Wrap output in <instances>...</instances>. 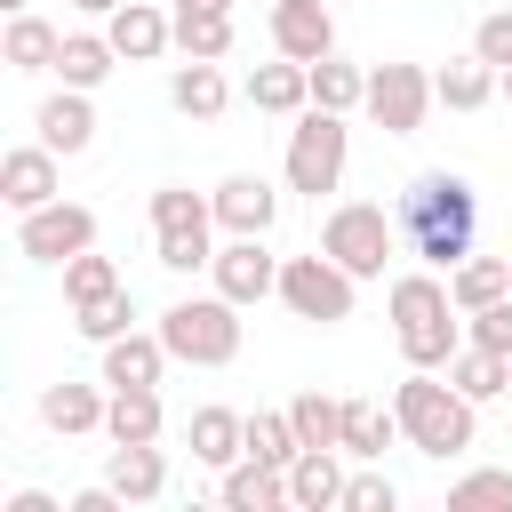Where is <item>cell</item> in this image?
Returning a JSON list of instances; mask_svg holds the SVG:
<instances>
[{"label":"cell","instance_id":"34","mask_svg":"<svg viewBox=\"0 0 512 512\" xmlns=\"http://www.w3.org/2000/svg\"><path fill=\"white\" fill-rule=\"evenodd\" d=\"M288 424H296L304 448H344V400H328V392H296Z\"/></svg>","mask_w":512,"mask_h":512},{"label":"cell","instance_id":"40","mask_svg":"<svg viewBox=\"0 0 512 512\" xmlns=\"http://www.w3.org/2000/svg\"><path fill=\"white\" fill-rule=\"evenodd\" d=\"M392 504H400V488H392L384 472H352V480H344V504H336V512H392Z\"/></svg>","mask_w":512,"mask_h":512},{"label":"cell","instance_id":"4","mask_svg":"<svg viewBox=\"0 0 512 512\" xmlns=\"http://www.w3.org/2000/svg\"><path fill=\"white\" fill-rule=\"evenodd\" d=\"M216 200H200L192 184H160L152 192V256L168 272H208L216 264Z\"/></svg>","mask_w":512,"mask_h":512},{"label":"cell","instance_id":"19","mask_svg":"<svg viewBox=\"0 0 512 512\" xmlns=\"http://www.w3.org/2000/svg\"><path fill=\"white\" fill-rule=\"evenodd\" d=\"M216 496H224V512H280L288 504V472H272L264 456H240V464L216 472Z\"/></svg>","mask_w":512,"mask_h":512},{"label":"cell","instance_id":"21","mask_svg":"<svg viewBox=\"0 0 512 512\" xmlns=\"http://www.w3.org/2000/svg\"><path fill=\"white\" fill-rule=\"evenodd\" d=\"M208 200H216V224L224 232H272V216H280V192L264 176H224Z\"/></svg>","mask_w":512,"mask_h":512},{"label":"cell","instance_id":"27","mask_svg":"<svg viewBox=\"0 0 512 512\" xmlns=\"http://www.w3.org/2000/svg\"><path fill=\"white\" fill-rule=\"evenodd\" d=\"M496 88H504V72H496L488 56H456L448 72H432V96H440L448 112H480Z\"/></svg>","mask_w":512,"mask_h":512},{"label":"cell","instance_id":"45","mask_svg":"<svg viewBox=\"0 0 512 512\" xmlns=\"http://www.w3.org/2000/svg\"><path fill=\"white\" fill-rule=\"evenodd\" d=\"M496 96H504V104H512V64H504V88H496Z\"/></svg>","mask_w":512,"mask_h":512},{"label":"cell","instance_id":"28","mask_svg":"<svg viewBox=\"0 0 512 512\" xmlns=\"http://www.w3.org/2000/svg\"><path fill=\"white\" fill-rule=\"evenodd\" d=\"M176 16V48L200 56V64H224L232 56V8H168Z\"/></svg>","mask_w":512,"mask_h":512},{"label":"cell","instance_id":"33","mask_svg":"<svg viewBox=\"0 0 512 512\" xmlns=\"http://www.w3.org/2000/svg\"><path fill=\"white\" fill-rule=\"evenodd\" d=\"M312 104H320V112H352V104H368V72L344 64V56L328 48V56L312 64Z\"/></svg>","mask_w":512,"mask_h":512},{"label":"cell","instance_id":"29","mask_svg":"<svg viewBox=\"0 0 512 512\" xmlns=\"http://www.w3.org/2000/svg\"><path fill=\"white\" fill-rule=\"evenodd\" d=\"M112 64H120V48L104 32H64V48H56V80L64 88H96V80H112Z\"/></svg>","mask_w":512,"mask_h":512},{"label":"cell","instance_id":"7","mask_svg":"<svg viewBox=\"0 0 512 512\" xmlns=\"http://www.w3.org/2000/svg\"><path fill=\"white\" fill-rule=\"evenodd\" d=\"M344 160H352V128H344V112L304 104L296 128H288V160H280L288 192H312V200L336 192V184H344Z\"/></svg>","mask_w":512,"mask_h":512},{"label":"cell","instance_id":"46","mask_svg":"<svg viewBox=\"0 0 512 512\" xmlns=\"http://www.w3.org/2000/svg\"><path fill=\"white\" fill-rule=\"evenodd\" d=\"M0 8H8V16H24V0H0Z\"/></svg>","mask_w":512,"mask_h":512},{"label":"cell","instance_id":"35","mask_svg":"<svg viewBox=\"0 0 512 512\" xmlns=\"http://www.w3.org/2000/svg\"><path fill=\"white\" fill-rule=\"evenodd\" d=\"M248 456H264L272 472H288V464L304 456V440H296L288 408H256V416H248Z\"/></svg>","mask_w":512,"mask_h":512},{"label":"cell","instance_id":"31","mask_svg":"<svg viewBox=\"0 0 512 512\" xmlns=\"http://www.w3.org/2000/svg\"><path fill=\"white\" fill-rule=\"evenodd\" d=\"M448 296H456V312H480V304L512 296V256H464L448 272Z\"/></svg>","mask_w":512,"mask_h":512},{"label":"cell","instance_id":"43","mask_svg":"<svg viewBox=\"0 0 512 512\" xmlns=\"http://www.w3.org/2000/svg\"><path fill=\"white\" fill-rule=\"evenodd\" d=\"M72 8H80V16H112L120 0H72Z\"/></svg>","mask_w":512,"mask_h":512},{"label":"cell","instance_id":"22","mask_svg":"<svg viewBox=\"0 0 512 512\" xmlns=\"http://www.w3.org/2000/svg\"><path fill=\"white\" fill-rule=\"evenodd\" d=\"M168 360H176V352L160 344V328H152V336H144V328H128V336H112V344H104V384H112V392H120V384H160V376H168Z\"/></svg>","mask_w":512,"mask_h":512},{"label":"cell","instance_id":"14","mask_svg":"<svg viewBox=\"0 0 512 512\" xmlns=\"http://www.w3.org/2000/svg\"><path fill=\"white\" fill-rule=\"evenodd\" d=\"M104 40L120 48V64H152L160 48H176V16H160L152 0H120L104 16Z\"/></svg>","mask_w":512,"mask_h":512},{"label":"cell","instance_id":"18","mask_svg":"<svg viewBox=\"0 0 512 512\" xmlns=\"http://www.w3.org/2000/svg\"><path fill=\"white\" fill-rule=\"evenodd\" d=\"M336 456H344V448H304V456L288 464V504H296V512H336V504H344V480H352V472H344Z\"/></svg>","mask_w":512,"mask_h":512},{"label":"cell","instance_id":"11","mask_svg":"<svg viewBox=\"0 0 512 512\" xmlns=\"http://www.w3.org/2000/svg\"><path fill=\"white\" fill-rule=\"evenodd\" d=\"M16 248H24L32 264H72L80 248H96V216H88L80 200H48V208L16 216Z\"/></svg>","mask_w":512,"mask_h":512},{"label":"cell","instance_id":"10","mask_svg":"<svg viewBox=\"0 0 512 512\" xmlns=\"http://www.w3.org/2000/svg\"><path fill=\"white\" fill-rule=\"evenodd\" d=\"M208 280H216V296H232V304L248 312V304L280 296V256L264 248V232H224V248H216V264H208Z\"/></svg>","mask_w":512,"mask_h":512},{"label":"cell","instance_id":"32","mask_svg":"<svg viewBox=\"0 0 512 512\" xmlns=\"http://www.w3.org/2000/svg\"><path fill=\"white\" fill-rule=\"evenodd\" d=\"M392 440H400V408L392 400L384 408L376 400H344V456H384Z\"/></svg>","mask_w":512,"mask_h":512},{"label":"cell","instance_id":"9","mask_svg":"<svg viewBox=\"0 0 512 512\" xmlns=\"http://www.w3.org/2000/svg\"><path fill=\"white\" fill-rule=\"evenodd\" d=\"M432 104H440V96H432V72H424V64H376V72H368V120H376L384 136H416Z\"/></svg>","mask_w":512,"mask_h":512},{"label":"cell","instance_id":"24","mask_svg":"<svg viewBox=\"0 0 512 512\" xmlns=\"http://www.w3.org/2000/svg\"><path fill=\"white\" fill-rule=\"evenodd\" d=\"M448 384L464 400H512V352H488V344L464 336V352L448 360Z\"/></svg>","mask_w":512,"mask_h":512},{"label":"cell","instance_id":"25","mask_svg":"<svg viewBox=\"0 0 512 512\" xmlns=\"http://www.w3.org/2000/svg\"><path fill=\"white\" fill-rule=\"evenodd\" d=\"M56 48H64V32L48 24V16H8V40H0V64L8 72H56Z\"/></svg>","mask_w":512,"mask_h":512},{"label":"cell","instance_id":"8","mask_svg":"<svg viewBox=\"0 0 512 512\" xmlns=\"http://www.w3.org/2000/svg\"><path fill=\"white\" fill-rule=\"evenodd\" d=\"M352 296H360V280H352L328 248H312V256H280V304H288L296 320L336 328V320H352Z\"/></svg>","mask_w":512,"mask_h":512},{"label":"cell","instance_id":"3","mask_svg":"<svg viewBox=\"0 0 512 512\" xmlns=\"http://www.w3.org/2000/svg\"><path fill=\"white\" fill-rule=\"evenodd\" d=\"M392 408H400V440L416 448V456H464L472 448V408L480 400H464L456 384H448V368H408L400 384H392Z\"/></svg>","mask_w":512,"mask_h":512},{"label":"cell","instance_id":"20","mask_svg":"<svg viewBox=\"0 0 512 512\" xmlns=\"http://www.w3.org/2000/svg\"><path fill=\"white\" fill-rule=\"evenodd\" d=\"M248 104H256V112H272V120H296V112L312 104V64H296V56L256 64V72H248Z\"/></svg>","mask_w":512,"mask_h":512},{"label":"cell","instance_id":"6","mask_svg":"<svg viewBox=\"0 0 512 512\" xmlns=\"http://www.w3.org/2000/svg\"><path fill=\"white\" fill-rule=\"evenodd\" d=\"M320 248H328L352 280H384V264H392V248H400V216L376 208V200H336V208L320 216Z\"/></svg>","mask_w":512,"mask_h":512},{"label":"cell","instance_id":"12","mask_svg":"<svg viewBox=\"0 0 512 512\" xmlns=\"http://www.w3.org/2000/svg\"><path fill=\"white\" fill-rule=\"evenodd\" d=\"M56 160H64L56 144H16V152L0 160V200H8L16 216H32V208L64 200V168H56Z\"/></svg>","mask_w":512,"mask_h":512},{"label":"cell","instance_id":"2","mask_svg":"<svg viewBox=\"0 0 512 512\" xmlns=\"http://www.w3.org/2000/svg\"><path fill=\"white\" fill-rule=\"evenodd\" d=\"M384 312H392V336L408 352V368H448L464 352V312L448 296V280L424 264V272H400L384 288Z\"/></svg>","mask_w":512,"mask_h":512},{"label":"cell","instance_id":"26","mask_svg":"<svg viewBox=\"0 0 512 512\" xmlns=\"http://www.w3.org/2000/svg\"><path fill=\"white\" fill-rule=\"evenodd\" d=\"M168 104H176L184 120H224V104H232V88H224V72H216V64H200V56H184V64H176V80H168Z\"/></svg>","mask_w":512,"mask_h":512},{"label":"cell","instance_id":"15","mask_svg":"<svg viewBox=\"0 0 512 512\" xmlns=\"http://www.w3.org/2000/svg\"><path fill=\"white\" fill-rule=\"evenodd\" d=\"M104 480H112L128 504H160V496H168V456H160V440H112Z\"/></svg>","mask_w":512,"mask_h":512},{"label":"cell","instance_id":"30","mask_svg":"<svg viewBox=\"0 0 512 512\" xmlns=\"http://www.w3.org/2000/svg\"><path fill=\"white\" fill-rule=\"evenodd\" d=\"M160 384H120L112 392V408H104V432L112 440H160Z\"/></svg>","mask_w":512,"mask_h":512},{"label":"cell","instance_id":"1","mask_svg":"<svg viewBox=\"0 0 512 512\" xmlns=\"http://www.w3.org/2000/svg\"><path fill=\"white\" fill-rule=\"evenodd\" d=\"M400 240L432 264V272H456L472 256V232H480V192L456 176V168H424L408 192H400Z\"/></svg>","mask_w":512,"mask_h":512},{"label":"cell","instance_id":"41","mask_svg":"<svg viewBox=\"0 0 512 512\" xmlns=\"http://www.w3.org/2000/svg\"><path fill=\"white\" fill-rule=\"evenodd\" d=\"M472 56H488L496 72L512 64V8H496V16H480V32H472Z\"/></svg>","mask_w":512,"mask_h":512},{"label":"cell","instance_id":"42","mask_svg":"<svg viewBox=\"0 0 512 512\" xmlns=\"http://www.w3.org/2000/svg\"><path fill=\"white\" fill-rule=\"evenodd\" d=\"M0 512H72V504H56V496H48V488H16V496H8V504H0Z\"/></svg>","mask_w":512,"mask_h":512},{"label":"cell","instance_id":"37","mask_svg":"<svg viewBox=\"0 0 512 512\" xmlns=\"http://www.w3.org/2000/svg\"><path fill=\"white\" fill-rule=\"evenodd\" d=\"M120 288V272H112V256H96V248H80L72 264H64V304H96V296H112Z\"/></svg>","mask_w":512,"mask_h":512},{"label":"cell","instance_id":"38","mask_svg":"<svg viewBox=\"0 0 512 512\" xmlns=\"http://www.w3.org/2000/svg\"><path fill=\"white\" fill-rule=\"evenodd\" d=\"M488 504L512 512V472H496V464H488V472H464V480L448 488V512H488Z\"/></svg>","mask_w":512,"mask_h":512},{"label":"cell","instance_id":"13","mask_svg":"<svg viewBox=\"0 0 512 512\" xmlns=\"http://www.w3.org/2000/svg\"><path fill=\"white\" fill-rule=\"evenodd\" d=\"M272 48L296 56V64H320L336 48V16L328 0H272Z\"/></svg>","mask_w":512,"mask_h":512},{"label":"cell","instance_id":"36","mask_svg":"<svg viewBox=\"0 0 512 512\" xmlns=\"http://www.w3.org/2000/svg\"><path fill=\"white\" fill-rule=\"evenodd\" d=\"M72 328H80L88 344H112V336H128V328H136V296H128V288H112V296H96V304H72Z\"/></svg>","mask_w":512,"mask_h":512},{"label":"cell","instance_id":"5","mask_svg":"<svg viewBox=\"0 0 512 512\" xmlns=\"http://www.w3.org/2000/svg\"><path fill=\"white\" fill-rule=\"evenodd\" d=\"M160 344L184 368H232L240 360V304L232 296H176L160 312Z\"/></svg>","mask_w":512,"mask_h":512},{"label":"cell","instance_id":"17","mask_svg":"<svg viewBox=\"0 0 512 512\" xmlns=\"http://www.w3.org/2000/svg\"><path fill=\"white\" fill-rule=\"evenodd\" d=\"M184 440H192V464H208V472H224V464H240L248 456V416H232V408H192V424H184Z\"/></svg>","mask_w":512,"mask_h":512},{"label":"cell","instance_id":"16","mask_svg":"<svg viewBox=\"0 0 512 512\" xmlns=\"http://www.w3.org/2000/svg\"><path fill=\"white\" fill-rule=\"evenodd\" d=\"M32 128H40V144H56L64 160L88 152V144H96V104H88V88H56V96L32 112Z\"/></svg>","mask_w":512,"mask_h":512},{"label":"cell","instance_id":"44","mask_svg":"<svg viewBox=\"0 0 512 512\" xmlns=\"http://www.w3.org/2000/svg\"><path fill=\"white\" fill-rule=\"evenodd\" d=\"M176 8H232V0H176Z\"/></svg>","mask_w":512,"mask_h":512},{"label":"cell","instance_id":"39","mask_svg":"<svg viewBox=\"0 0 512 512\" xmlns=\"http://www.w3.org/2000/svg\"><path fill=\"white\" fill-rule=\"evenodd\" d=\"M464 336H472V344H488V352H512V296H496V304L464 312Z\"/></svg>","mask_w":512,"mask_h":512},{"label":"cell","instance_id":"23","mask_svg":"<svg viewBox=\"0 0 512 512\" xmlns=\"http://www.w3.org/2000/svg\"><path fill=\"white\" fill-rule=\"evenodd\" d=\"M104 408H112V400H104L96 384H48V392H40V424H48V432H64V440L104 432Z\"/></svg>","mask_w":512,"mask_h":512}]
</instances>
